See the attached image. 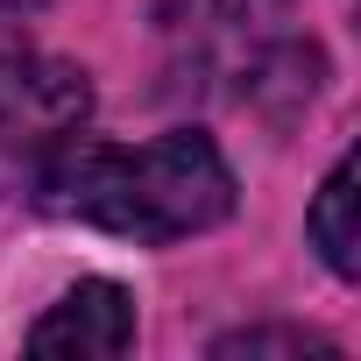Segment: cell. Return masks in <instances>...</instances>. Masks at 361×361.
<instances>
[{
    "label": "cell",
    "mask_w": 361,
    "mask_h": 361,
    "mask_svg": "<svg viewBox=\"0 0 361 361\" xmlns=\"http://www.w3.org/2000/svg\"><path fill=\"white\" fill-rule=\"evenodd\" d=\"M290 0H163V43L185 71L255 78V64L283 43Z\"/></svg>",
    "instance_id": "3957f363"
},
{
    "label": "cell",
    "mask_w": 361,
    "mask_h": 361,
    "mask_svg": "<svg viewBox=\"0 0 361 361\" xmlns=\"http://www.w3.org/2000/svg\"><path fill=\"white\" fill-rule=\"evenodd\" d=\"M213 354L220 361H234V354H319V361H333V340L326 333H305V326H248V333L213 340Z\"/></svg>",
    "instance_id": "8992f818"
},
{
    "label": "cell",
    "mask_w": 361,
    "mask_h": 361,
    "mask_svg": "<svg viewBox=\"0 0 361 361\" xmlns=\"http://www.w3.org/2000/svg\"><path fill=\"white\" fill-rule=\"evenodd\" d=\"M135 347V298L106 276H85L78 290H64L36 326H29V354H71V361H114Z\"/></svg>",
    "instance_id": "277c9868"
},
{
    "label": "cell",
    "mask_w": 361,
    "mask_h": 361,
    "mask_svg": "<svg viewBox=\"0 0 361 361\" xmlns=\"http://www.w3.org/2000/svg\"><path fill=\"white\" fill-rule=\"evenodd\" d=\"M305 234H312V248L326 255L333 276H361V192H354V156H340V163L326 170V185H319V199H312V213H305Z\"/></svg>",
    "instance_id": "5b68a950"
},
{
    "label": "cell",
    "mask_w": 361,
    "mask_h": 361,
    "mask_svg": "<svg viewBox=\"0 0 361 361\" xmlns=\"http://www.w3.org/2000/svg\"><path fill=\"white\" fill-rule=\"evenodd\" d=\"M43 8V0H0V22H8V15H36Z\"/></svg>",
    "instance_id": "52a82bcc"
},
{
    "label": "cell",
    "mask_w": 361,
    "mask_h": 361,
    "mask_svg": "<svg viewBox=\"0 0 361 361\" xmlns=\"http://www.w3.org/2000/svg\"><path fill=\"white\" fill-rule=\"evenodd\" d=\"M92 114L85 71L36 57V50H0V177H29L57 142H71Z\"/></svg>",
    "instance_id": "7a4b0ae2"
},
{
    "label": "cell",
    "mask_w": 361,
    "mask_h": 361,
    "mask_svg": "<svg viewBox=\"0 0 361 361\" xmlns=\"http://www.w3.org/2000/svg\"><path fill=\"white\" fill-rule=\"evenodd\" d=\"M29 192L57 220H85L121 241H185L234 213V170L199 128H170L142 149L114 142H57Z\"/></svg>",
    "instance_id": "6da1fadb"
}]
</instances>
